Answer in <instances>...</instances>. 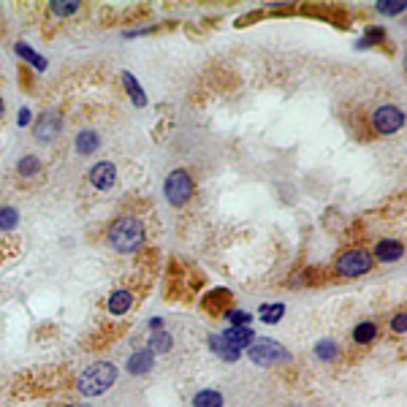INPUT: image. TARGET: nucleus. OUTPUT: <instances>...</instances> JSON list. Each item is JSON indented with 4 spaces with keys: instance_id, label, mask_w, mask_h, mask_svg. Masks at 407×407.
<instances>
[{
    "instance_id": "nucleus-3",
    "label": "nucleus",
    "mask_w": 407,
    "mask_h": 407,
    "mask_svg": "<svg viewBox=\"0 0 407 407\" xmlns=\"http://www.w3.org/2000/svg\"><path fill=\"white\" fill-rule=\"evenodd\" d=\"M247 356L258 366H274V364H282L291 359L288 351L274 340H253L250 348H247Z\"/></svg>"
},
{
    "instance_id": "nucleus-8",
    "label": "nucleus",
    "mask_w": 407,
    "mask_h": 407,
    "mask_svg": "<svg viewBox=\"0 0 407 407\" xmlns=\"http://www.w3.org/2000/svg\"><path fill=\"white\" fill-rule=\"evenodd\" d=\"M220 340L226 342L228 348H233V351H244V348H250V342L255 340V334L247 326H231V328H226L220 334Z\"/></svg>"
},
{
    "instance_id": "nucleus-21",
    "label": "nucleus",
    "mask_w": 407,
    "mask_h": 407,
    "mask_svg": "<svg viewBox=\"0 0 407 407\" xmlns=\"http://www.w3.org/2000/svg\"><path fill=\"white\" fill-rule=\"evenodd\" d=\"M282 313H285V307H282V304H264L258 315H261L264 323H277V320L282 317Z\"/></svg>"
},
{
    "instance_id": "nucleus-16",
    "label": "nucleus",
    "mask_w": 407,
    "mask_h": 407,
    "mask_svg": "<svg viewBox=\"0 0 407 407\" xmlns=\"http://www.w3.org/2000/svg\"><path fill=\"white\" fill-rule=\"evenodd\" d=\"M375 334H377V326L375 323H359L356 328H353V340L359 342V345H366V342H372L375 340Z\"/></svg>"
},
{
    "instance_id": "nucleus-24",
    "label": "nucleus",
    "mask_w": 407,
    "mask_h": 407,
    "mask_svg": "<svg viewBox=\"0 0 407 407\" xmlns=\"http://www.w3.org/2000/svg\"><path fill=\"white\" fill-rule=\"evenodd\" d=\"M17 220H19V212L17 209H0V228H14L17 226Z\"/></svg>"
},
{
    "instance_id": "nucleus-20",
    "label": "nucleus",
    "mask_w": 407,
    "mask_h": 407,
    "mask_svg": "<svg viewBox=\"0 0 407 407\" xmlns=\"http://www.w3.org/2000/svg\"><path fill=\"white\" fill-rule=\"evenodd\" d=\"M315 356L317 359H323V362L337 359V342H331V340H320V342L315 345Z\"/></svg>"
},
{
    "instance_id": "nucleus-29",
    "label": "nucleus",
    "mask_w": 407,
    "mask_h": 407,
    "mask_svg": "<svg viewBox=\"0 0 407 407\" xmlns=\"http://www.w3.org/2000/svg\"><path fill=\"white\" fill-rule=\"evenodd\" d=\"M0 114H3V101H0Z\"/></svg>"
},
{
    "instance_id": "nucleus-30",
    "label": "nucleus",
    "mask_w": 407,
    "mask_h": 407,
    "mask_svg": "<svg viewBox=\"0 0 407 407\" xmlns=\"http://www.w3.org/2000/svg\"><path fill=\"white\" fill-rule=\"evenodd\" d=\"M71 407H87V405H71Z\"/></svg>"
},
{
    "instance_id": "nucleus-7",
    "label": "nucleus",
    "mask_w": 407,
    "mask_h": 407,
    "mask_svg": "<svg viewBox=\"0 0 407 407\" xmlns=\"http://www.w3.org/2000/svg\"><path fill=\"white\" fill-rule=\"evenodd\" d=\"M60 128H63V114H60V112H44V114L39 117L33 134H36L39 141H52V138H57Z\"/></svg>"
},
{
    "instance_id": "nucleus-27",
    "label": "nucleus",
    "mask_w": 407,
    "mask_h": 407,
    "mask_svg": "<svg viewBox=\"0 0 407 407\" xmlns=\"http://www.w3.org/2000/svg\"><path fill=\"white\" fill-rule=\"evenodd\" d=\"M405 326H407V315H405V313H399V315L391 320V328H394V331H399V334L405 331Z\"/></svg>"
},
{
    "instance_id": "nucleus-25",
    "label": "nucleus",
    "mask_w": 407,
    "mask_h": 407,
    "mask_svg": "<svg viewBox=\"0 0 407 407\" xmlns=\"http://www.w3.org/2000/svg\"><path fill=\"white\" fill-rule=\"evenodd\" d=\"M377 11H380V14H388V17H391V14H399V11H405V3H394V0H386V3H380V6H377Z\"/></svg>"
},
{
    "instance_id": "nucleus-14",
    "label": "nucleus",
    "mask_w": 407,
    "mask_h": 407,
    "mask_svg": "<svg viewBox=\"0 0 407 407\" xmlns=\"http://www.w3.org/2000/svg\"><path fill=\"white\" fill-rule=\"evenodd\" d=\"M149 353H169L171 351V334H166L163 328H155L149 337Z\"/></svg>"
},
{
    "instance_id": "nucleus-15",
    "label": "nucleus",
    "mask_w": 407,
    "mask_h": 407,
    "mask_svg": "<svg viewBox=\"0 0 407 407\" xmlns=\"http://www.w3.org/2000/svg\"><path fill=\"white\" fill-rule=\"evenodd\" d=\"M98 144H101V138L95 131H82L76 136V152L79 155H92V149H98Z\"/></svg>"
},
{
    "instance_id": "nucleus-2",
    "label": "nucleus",
    "mask_w": 407,
    "mask_h": 407,
    "mask_svg": "<svg viewBox=\"0 0 407 407\" xmlns=\"http://www.w3.org/2000/svg\"><path fill=\"white\" fill-rule=\"evenodd\" d=\"M144 242V223L138 218H120L109 228V244L117 253H134Z\"/></svg>"
},
{
    "instance_id": "nucleus-4",
    "label": "nucleus",
    "mask_w": 407,
    "mask_h": 407,
    "mask_svg": "<svg viewBox=\"0 0 407 407\" xmlns=\"http://www.w3.org/2000/svg\"><path fill=\"white\" fill-rule=\"evenodd\" d=\"M163 193H166L169 204H174V207L187 204V201H190V196H193V180H190V174H187L185 169L171 171V174L166 177V187H163Z\"/></svg>"
},
{
    "instance_id": "nucleus-17",
    "label": "nucleus",
    "mask_w": 407,
    "mask_h": 407,
    "mask_svg": "<svg viewBox=\"0 0 407 407\" xmlns=\"http://www.w3.org/2000/svg\"><path fill=\"white\" fill-rule=\"evenodd\" d=\"M123 82H125V87H128V95L134 98L136 106H144V103H147V95L141 92V85L136 82L131 74H123Z\"/></svg>"
},
{
    "instance_id": "nucleus-10",
    "label": "nucleus",
    "mask_w": 407,
    "mask_h": 407,
    "mask_svg": "<svg viewBox=\"0 0 407 407\" xmlns=\"http://www.w3.org/2000/svg\"><path fill=\"white\" fill-rule=\"evenodd\" d=\"M152 364H155V353H149V351H136L134 356L128 359V372H131V375H147V372L152 369Z\"/></svg>"
},
{
    "instance_id": "nucleus-23",
    "label": "nucleus",
    "mask_w": 407,
    "mask_h": 407,
    "mask_svg": "<svg viewBox=\"0 0 407 407\" xmlns=\"http://www.w3.org/2000/svg\"><path fill=\"white\" fill-rule=\"evenodd\" d=\"M79 8V3H74V0H54L52 3V11L57 14V17H68V14H74Z\"/></svg>"
},
{
    "instance_id": "nucleus-19",
    "label": "nucleus",
    "mask_w": 407,
    "mask_h": 407,
    "mask_svg": "<svg viewBox=\"0 0 407 407\" xmlns=\"http://www.w3.org/2000/svg\"><path fill=\"white\" fill-rule=\"evenodd\" d=\"M17 169H19V174H22V177H36V174H39V169H41V163H39V158H36V155H28V158H22V160H19V166H17Z\"/></svg>"
},
{
    "instance_id": "nucleus-9",
    "label": "nucleus",
    "mask_w": 407,
    "mask_h": 407,
    "mask_svg": "<svg viewBox=\"0 0 407 407\" xmlns=\"http://www.w3.org/2000/svg\"><path fill=\"white\" fill-rule=\"evenodd\" d=\"M117 180V169H114V163H109V160H103V163H95L90 171V182L92 187H98V190H109L112 185Z\"/></svg>"
},
{
    "instance_id": "nucleus-18",
    "label": "nucleus",
    "mask_w": 407,
    "mask_h": 407,
    "mask_svg": "<svg viewBox=\"0 0 407 407\" xmlns=\"http://www.w3.org/2000/svg\"><path fill=\"white\" fill-rule=\"evenodd\" d=\"M209 348L218 353V356H223V359H228V362H236L239 359V351H233V348H228L226 342L220 340V337H212L209 340Z\"/></svg>"
},
{
    "instance_id": "nucleus-22",
    "label": "nucleus",
    "mask_w": 407,
    "mask_h": 407,
    "mask_svg": "<svg viewBox=\"0 0 407 407\" xmlns=\"http://www.w3.org/2000/svg\"><path fill=\"white\" fill-rule=\"evenodd\" d=\"M17 52H19V54H22L25 60H30V63H33V65H36L39 71H44V68H46V60H44V57H39V54H36V52H33V49H30L28 44H17Z\"/></svg>"
},
{
    "instance_id": "nucleus-26",
    "label": "nucleus",
    "mask_w": 407,
    "mask_h": 407,
    "mask_svg": "<svg viewBox=\"0 0 407 407\" xmlns=\"http://www.w3.org/2000/svg\"><path fill=\"white\" fill-rule=\"evenodd\" d=\"M228 320H231L233 326H247V323H250V315L242 313V310H231V313H228Z\"/></svg>"
},
{
    "instance_id": "nucleus-28",
    "label": "nucleus",
    "mask_w": 407,
    "mask_h": 407,
    "mask_svg": "<svg viewBox=\"0 0 407 407\" xmlns=\"http://www.w3.org/2000/svg\"><path fill=\"white\" fill-rule=\"evenodd\" d=\"M28 120H30V112H28V109H19V120H17V123H19V125H28Z\"/></svg>"
},
{
    "instance_id": "nucleus-13",
    "label": "nucleus",
    "mask_w": 407,
    "mask_h": 407,
    "mask_svg": "<svg viewBox=\"0 0 407 407\" xmlns=\"http://www.w3.org/2000/svg\"><path fill=\"white\" fill-rule=\"evenodd\" d=\"M193 407H223V394L215 388H204L193 397Z\"/></svg>"
},
{
    "instance_id": "nucleus-11",
    "label": "nucleus",
    "mask_w": 407,
    "mask_h": 407,
    "mask_svg": "<svg viewBox=\"0 0 407 407\" xmlns=\"http://www.w3.org/2000/svg\"><path fill=\"white\" fill-rule=\"evenodd\" d=\"M375 255H377L380 261H397V258L402 255V244L394 242V239H383V242L375 247Z\"/></svg>"
},
{
    "instance_id": "nucleus-6",
    "label": "nucleus",
    "mask_w": 407,
    "mask_h": 407,
    "mask_svg": "<svg viewBox=\"0 0 407 407\" xmlns=\"http://www.w3.org/2000/svg\"><path fill=\"white\" fill-rule=\"evenodd\" d=\"M372 125H375V131H380V134L386 136L397 134L405 125V112L399 106H380L372 114Z\"/></svg>"
},
{
    "instance_id": "nucleus-12",
    "label": "nucleus",
    "mask_w": 407,
    "mask_h": 407,
    "mask_svg": "<svg viewBox=\"0 0 407 407\" xmlns=\"http://www.w3.org/2000/svg\"><path fill=\"white\" fill-rule=\"evenodd\" d=\"M131 304H134V296H131L128 291H114V293L109 296V313H114V315L128 313Z\"/></svg>"
},
{
    "instance_id": "nucleus-5",
    "label": "nucleus",
    "mask_w": 407,
    "mask_h": 407,
    "mask_svg": "<svg viewBox=\"0 0 407 407\" xmlns=\"http://www.w3.org/2000/svg\"><path fill=\"white\" fill-rule=\"evenodd\" d=\"M369 269H372V255L362 247H353V250H348L337 258V271L345 274V277H359Z\"/></svg>"
},
{
    "instance_id": "nucleus-1",
    "label": "nucleus",
    "mask_w": 407,
    "mask_h": 407,
    "mask_svg": "<svg viewBox=\"0 0 407 407\" xmlns=\"http://www.w3.org/2000/svg\"><path fill=\"white\" fill-rule=\"evenodd\" d=\"M114 383H117V366L109 362H95L79 375L76 386H79V394H85V397H101Z\"/></svg>"
}]
</instances>
